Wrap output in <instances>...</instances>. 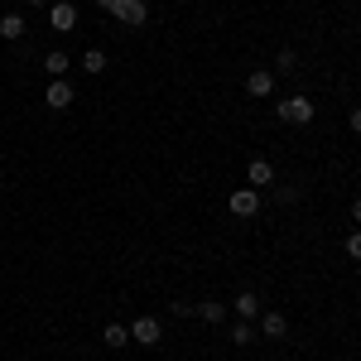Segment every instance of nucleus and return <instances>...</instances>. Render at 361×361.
<instances>
[{"mask_svg": "<svg viewBox=\"0 0 361 361\" xmlns=\"http://www.w3.org/2000/svg\"><path fill=\"white\" fill-rule=\"evenodd\" d=\"M44 106H49V111H68V106H73V87L63 82V78H54L49 92H44Z\"/></svg>", "mask_w": 361, "mask_h": 361, "instance_id": "0eeeda50", "label": "nucleus"}, {"mask_svg": "<svg viewBox=\"0 0 361 361\" xmlns=\"http://www.w3.org/2000/svg\"><path fill=\"white\" fill-rule=\"evenodd\" d=\"M68 68H73V58L63 54V49H54V54H44V73H49V78H68Z\"/></svg>", "mask_w": 361, "mask_h": 361, "instance_id": "2eb2a0df", "label": "nucleus"}, {"mask_svg": "<svg viewBox=\"0 0 361 361\" xmlns=\"http://www.w3.org/2000/svg\"><path fill=\"white\" fill-rule=\"evenodd\" d=\"M313 111H318V106H313L308 97H284V102L275 106V116H279V121H289V126H308Z\"/></svg>", "mask_w": 361, "mask_h": 361, "instance_id": "f257e3e1", "label": "nucleus"}, {"mask_svg": "<svg viewBox=\"0 0 361 361\" xmlns=\"http://www.w3.org/2000/svg\"><path fill=\"white\" fill-rule=\"evenodd\" d=\"M246 183L250 188H270V183H275V164H270V159H250Z\"/></svg>", "mask_w": 361, "mask_h": 361, "instance_id": "1a4fd4ad", "label": "nucleus"}, {"mask_svg": "<svg viewBox=\"0 0 361 361\" xmlns=\"http://www.w3.org/2000/svg\"><path fill=\"white\" fill-rule=\"evenodd\" d=\"M49 25H54V34H73L78 29V5L73 0H54L49 5Z\"/></svg>", "mask_w": 361, "mask_h": 361, "instance_id": "f03ea898", "label": "nucleus"}, {"mask_svg": "<svg viewBox=\"0 0 361 361\" xmlns=\"http://www.w3.org/2000/svg\"><path fill=\"white\" fill-rule=\"evenodd\" d=\"M284 333H289V318H284V313H275V308H260V337L279 342Z\"/></svg>", "mask_w": 361, "mask_h": 361, "instance_id": "6e6552de", "label": "nucleus"}, {"mask_svg": "<svg viewBox=\"0 0 361 361\" xmlns=\"http://www.w3.org/2000/svg\"><path fill=\"white\" fill-rule=\"evenodd\" d=\"M294 63H299V54H294V49H279V58H275L279 73H294Z\"/></svg>", "mask_w": 361, "mask_h": 361, "instance_id": "f3484780", "label": "nucleus"}, {"mask_svg": "<svg viewBox=\"0 0 361 361\" xmlns=\"http://www.w3.org/2000/svg\"><path fill=\"white\" fill-rule=\"evenodd\" d=\"M78 68H82L87 78H102V73H106L111 63H106V54H102V49H87V54H82V63H78Z\"/></svg>", "mask_w": 361, "mask_h": 361, "instance_id": "4468645a", "label": "nucleus"}, {"mask_svg": "<svg viewBox=\"0 0 361 361\" xmlns=\"http://www.w3.org/2000/svg\"><path fill=\"white\" fill-rule=\"evenodd\" d=\"M352 222H361V197H357V202H352Z\"/></svg>", "mask_w": 361, "mask_h": 361, "instance_id": "aec40b11", "label": "nucleus"}, {"mask_svg": "<svg viewBox=\"0 0 361 361\" xmlns=\"http://www.w3.org/2000/svg\"><path fill=\"white\" fill-rule=\"evenodd\" d=\"M231 212H236V217H255V212H260V188H231Z\"/></svg>", "mask_w": 361, "mask_h": 361, "instance_id": "39448f33", "label": "nucleus"}, {"mask_svg": "<svg viewBox=\"0 0 361 361\" xmlns=\"http://www.w3.org/2000/svg\"><path fill=\"white\" fill-rule=\"evenodd\" d=\"M102 342H106L111 352H121V347H130V328H126V323H106V328H102Z\"/></svg>", "mask_w": 361, "mask_h": 361, "instance_id": "9b49d317", "label": "nucleus"}, {"mask_svg": "<svg viewBox=\"0 0 361 361\" xmlns=\"http://www.w3.org/2000/svg\"><path fill=\"white\" fill-rule=\"evenodd\" d=\"M193 313L202 318V323H222L226 313H231V304H222V299H202V304H193Z\"/></svg>", "mask_w": 361, "mask_h": 361, "instance_id": "9d476101", "label": "nucleus"}, {"mask_svg": "<svg viewBox=\"0 0 361 361\" xmlns=\"http://www.w3.org/2000/svg\"><path fill=\"white\" fill-rule=\"evenodd\" d=\"M231 308H236V318H246V323H250V318H260V294H250V289H246V294L231 299Z\"/></svg>", "mask_w": 361, "mask_h": 361, "instance_id": "ddd939ff", "label": "nucleus"}, {"mask_svg": "<svg viewBox=\"0 0 361 361\" xmlns=\"http://www.w3.org/2000/svg\"><path fill=\"white\" fill-rule=\"evenodd\" d=\"M231 342H236V347H250V342H255V328H250L246 318H236V323H231Z\"/></svg>", "mask_w": 361, "mask_h": 361, "instance_id": "dca6fc26", "label": "nucleus"}, {"mask_svg": "<svg viewBox=\"0 0 361 361\" xmlns=\"http://www.w3.org/2000/svg\"><path fill=\"white\" fill-rule=\"evenodd\" d=\"M347 255H352V260H361V231H352V236H347Z\"/></svg>", "mask_w": 361, "mask_h": 361, "instance_id": "a211bd4d", "label": "nucleus"}, {"mask_svg": "<svg viewBox=\"0 0 361 361\" xmlns=\"http://www.w3.org/2000/svg\"><path fill=\"white\" fill-rule=\"evenodd\" d=\"M347 121H352V130L361 135V106H352V116H347Z\"/></svg>", "mask_w": 361, "mask_h": 361, "instance_id": "6ab92c4d", "label": "nucleus"}, {"mask_svg": "<svg viewBox=\"0 0 361 361\" xmlns=\"http://www.w3.org/2000/svg\"><path fill=\"white\" fill-rule=\"evenodd\" d=\"M25 5H34V10H44V5H54V0H25Z\"/></svg>", "mask_w": 361, "mask_h": 361, "instance_id": "412c9836", "label": "nucleus"}, {"mask_svg": "<svg viewBox=\"0 0 361 361\" xmlns=\"http://www.w3.org/2000/svg\"><path fill=\"white\" fill-rule=\"evenodd\" d=\"M121 25H130V29H140L145 20H149V5L145 0H116V10H111Z\"/></svg>", "mask_w": 361, "mask_h": 361, "instance_id": "20e7f679", "label": "nucleus"}, {"mask_svg": "<svg viewBox=\"0 0 361 361\" xmlns=\"http://www.w3.org/2000/svg\"><path fill=\"white\" fill-rule=\"evenodd\" d=\"M159 337H164V328H159V318H135L130 323V342H140V347H159Z\"/></svg>", "mask_w": 361, "mask_h": 361, "instance_id": "7ed1b4c3", "label": "nucleus"}, {"mask_svg": "<svg viewBox=\"0 0 361 361\" xmlns=\"http://www.w3.org/2000/svg\"><path fill=\"white\" fill-rule=\"evenodd\" d=\"M246 92L250 97H275V68H250V78H246Z\"/></svg>", "mask_w": 361, "mask_h": 361, "instance_id": "423d86ee", "label": "nucleus"}, {"mask_svg": "<svg viewBox=\"0 0 361 361\" xmlns=\"http://www.w3.org/2000/svg\"><path fill=\"white\" fill-rule=\"evenodd\" d=\"M0 39L5 44H20L25 39V15H0Z\"/></svg>", "mask_w": 361, "mask_h": 361, "instance_id": "f8f14e48", "label": "nucleus"}, {"mask_svg": "<svg viewBox=\"0 0 361 361\" xmlns=\"http://www.w3.org/2000/svg\"><path fill=\"white\" fill-rule=\"evenodd\" d=\"M97 5H102V10H106V15H111V10H116V0H97Z\"/></svg>", "mask_w": 361, "mask_h": 361, "instance_id": "4be33fe9", "label": "nucleus"}]
</instances>
